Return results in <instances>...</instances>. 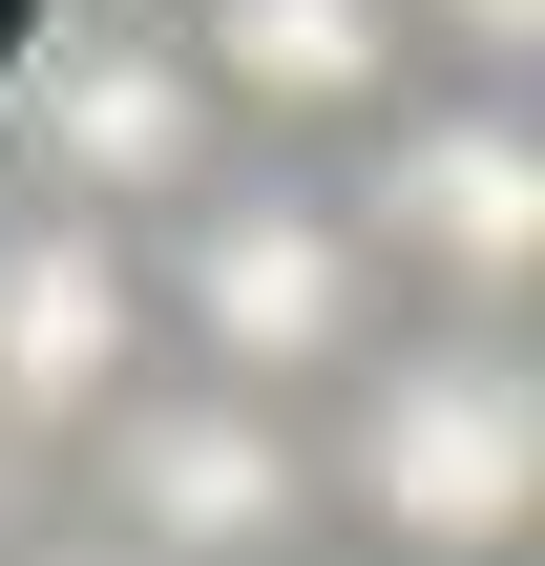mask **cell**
Segmentation results:
<instances>
[{
	"label": "cell",
	"mask_w": 545,
	"mask_h": 566,
	"mask_svg": "<svg viewBox=\"0 0 545 566\" xmlns=\"http://www.w3.org/2000/svg\"><path fill=\"white\" fill-rule=\"evenodd\" d=\"M147 315L168 273H126V231H63V210H0V420H126L147 399Z\"/></svg>",
	"instance_id": "6"
},
{
	"label": "cell",
	"mask_w": 545,
	"mask_h": 566,
	"mask_svg": "<svg viewBox=\"0 0 545 566\" xmlns=\"http://www.w3.org/2000/svg\"><path fill=\"white\" fill-rule=\"evenodd\" d=\"M84 483H105V546H147V566H294L315 504H336L294 399H231V378H147L84 441Z\"/></svg>",
	"instance_id": "4"
},
{
	"label": "cell",
	"mask_w": 545,
	"mask_h": 566,
	"mask_svg": "<svg viewBox=\"0 0 545 566\" xmlns=\"http://www.w3.org/2000/svg\"><path fill=\"white\" fill-rule=\"evenodd\" d=\"M336 525L378 566H525L545 546V336H504V315L399 336L336 420Z\"/></svg>",
	"instance_id": "1"
},
{
	"label": "cell",
	"mask_w": 545,
	"mask_h": 566,
	"mask_svg": "<svg viewBox=\"0 0 545 566\" xmlns=\"http://www.w3.org/2000/svg\"><path fill=\"white\" fill-rule=\"evenodd\" d=\"M168 336H189V378H231V399L378 378L399 336H378V231H357V189L231 168V189L168 231Z\"/></svg>",
	"instance_id": "2"
},
{
	"label": "cell",
	"mask_w": 545,
	"mask_h": 566,
	"mask_svg": "<svg viewBox=\"0 0 545 566\" xmlns=\"http://www.w3.org/2000/svg\"><path fill=\"white\" fill-rule=\"evenodd\" d=\"M399 42L420 0H189V63L231 84V126H399Z\"/></svg>",
	"instance_id": "7"
},
{
	"label": "cell",
	"mask_w": 545,
	"mask_h": 566,
	"mask_svg": "<svg viewBox=\"0 0 545 566\" xmlns=\"http://www.w3.org/2000/svg\"><path fill=\"white\" fill-rule=\"evenodd\" d=\"M0 168H21V210H63V231H126V210L189 231V210L231 189V84L189 63V21H42Z\"/></svg>",
	"instance_id": "3"
},
{
	"label": "cell",
	"mask_w": 545,
	"mask_h": 566,
	"mask_svg": "<svg viewBox=\"0 0 545 566\" xmlns=\"http://www.w3.org/2000/svg\"><path fill=\"white\" fill-rule=\"evenodd\" d=\"M357 231H378V273L525 315L545 294V105H399L357 147Z\"/></svg>",
	"instance_id": "5"
},
{
	"label": "cell",
	"mask_w": 545,
	"mask_h": 566,
	"mask_svg": "<svg viewBox=\"0 0 545 566\" xmlns=\"http://www.w3.org/2000/svg\"><path fill=\"white\" fill-rule=\"evenodd\" d=\"M420 21H441L462 63H545V0H420Z\"/></svg>",
	"instance_id": "8"
}]
</instances>
